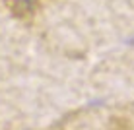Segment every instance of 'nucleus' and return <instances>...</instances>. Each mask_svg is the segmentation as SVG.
<instances>
[{"mask_svg": "<svg viewBox=\"0 0 134 130\" xmlns=\"http://www.w3.org/2000/svg\"><path fill=\"white\" fill-rule=\"evenodd\" d=\"M8 4H10L12 14H14V16H18V18L31 16V12H33V8H35L33 0H8Z\"/></svg>", "mask_w": 134, "mask_h": 130, "instance_id": "f257e3e1", "label": "nucleus"}]
</instances>
